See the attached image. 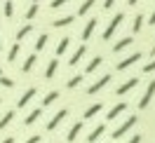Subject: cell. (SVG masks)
I'll return each instance as SVG.
<instances>
[{"instance_id":"6da1fadb","label":"cell","mask_w":155,"mask_h":143,"mask_svg":"<svg viewBox=\"0 0 155 143\" xmlns=\"http://www.w3.org/2000/svg\"><path fill=\"white\" fill-rule=\"evenodd\" d=\"M134 124H136V117H134V115H129V117H127V122H122L115 132H113V138H122L127 132H132V127H134Z\"/></svg>"},{"instance_id":"7a4b0ae2","label":"cell","mask_w":155,"mask_h":143,"mask_svg":"<svg viewBox=\"0 0 155 143\" xmlns=\"http://www.w3.org/2000/svg\"><path fill=\"white\" fill-rule=\"evenodd\" d=\"M120 24H122V14H115V17H113V21L108 24V28L104 31V35H101V38H104V40H110V38H113V33L117 31V26H120Z\"/></svg>"},{"instance_id":"3957f363","label":"cell","mask_w":155,"mask_h":143,"mask_svg":"<svg viewBox=\"0 0 155 143\" xmlns=\"http://www.w3.org/2000/svg\"><path fill=\"white\" fill-rule=\"evenodd\" d=\"M108 82H110V75L106 73V75H101V77H99V80L94 82V85H89L87 94H97V92H101V89H104V87H106Z\"/></svg>"},{"instance_id":"277c9868","label":"cell","mask_w":155,"mask_h":143,"mask_svg":"<svg viewBox=\"0 0 155 143\" xmlns=\"http://www.w3.org/2000/svg\"><path fill=\"white\" fill-rule=\"evenodd\" d=\"M153 94H155V80L150 82V85H148V89H146V94L141 96V101H139V108H141V110H146V106L150 103V99H153Z\"/></svg>"},{"instance_id":"5b68a950","label":"cell","mask_w":155,"mask_h":143,"mask_svg":"<svg viewBox=\"0 0 155 143\" xmlns=\"http://www.w3.org/2000/svg\"><path fill=\"white\" fill-rule=\"evenodd\" d=\"M66 115H68V110H66V108H61V110H59V113H57V115H54V117H52V120L47 122V129H49V132H54L59 124H61V120H64Z\"/></svg>"},{"instance_id":"8992f818","label":"cell","mask_w":155,"mask_h":143,"mask_svg":"<svg viewBox=\"0 0 155 143\" xmlns=\"http://www.w3.org/2000/svg\"><path fill=\"white\" fill-rule=\"evenodd\" d=\"M94 28H97V19L92 17V19H89L87 24H85V28H82V35H80V38H82V42H87V40L92 38V33H94Z\"/></svg>"},{"instance_id":"52a82bcc","label":"cell","mask_w":155,"mask_h":143,"mask_svg":"<svg viewBox=\"0 0 155 143\" xmlns=\"http://www.w3.org/2000/svg\"><path fill=\"white\" fill-rule=\"evenodd\" d=\"M136 85H139V80H136V77H129L125 85H120V87H117V92H115V94H117V96H125L127 92H129V89H134Z\"/></svg>"},{"instance_id":"ba28073f","label":"cell","mask_w":155,"mask_h":143,"mask_svg":"<svg viewBox=\"0 0 155 143\" xmlns=\"http://www.w3.org/2000/svg\"><path fill=\"white\" fill-rule=\"evenodd\" d=\"M141 59V54H132V57H127V59H122L120 63H117V70H127L129 66H134L136 61Z\"/></svg>"},{"instance_id":"9c48e42d","label":"cell","mask_w":155,"mask_h":143,"mask_svg":"<svg viewBox=\"0 0 155 143\" xmlns=\"http://www.w3.org/2000/svg\"><path fill=\"white\" fill-rule=\"evenodd\" d=\"M35 94H38V89H35V87H31V89H26V94H24V96L19 99V103H17V108H24V106L28 103L31 99H35Z\"/></svg>"},{"instance_id":"30bf717a","label":"cell","mask_w":155,"mask_h":143,"mask_svg":"<svg viewBox=\"0 0 155 143\" xmlns=\"http://www.w3.org/2000/svg\"><path fill=\"white\" fill-rule=\"evenodd\" d=\"M104 132H106V127H104V124H99V127H94V129L89 132V136H87V143H97V141H99V136H101Z\"/></svg>"},{"instance_id":"8fae6325","label":"cell","mask_w":155,"mask_h":143,"mask_svg":"<svg viewBox=\"0 0 155 143\" xmlns=\"http://www.w3.org/2000/svg\"><path fill=\"white\" fill-rule=\"evenodd\" d=\"M57 68H59V59H52V61L47 63V68H45V77L52 80V77L57 75Z\"/></svg>"},{"instance_id":"7c38bea8","label":"cell","mask_w":155,"mask_h":143,"mask_svg":"<svg viewBox=\"0 0 155 143\" xmlns=\"http://www.w3.org/2000/svg\"><path fill=\"white\" fill-rule=\"evenodd\" d=\"M122 110H127V103H117L115 108H110V110L106 113V120H108V122H110V120H115V117L122 113Z\"/></svg>"},{"instance_id":"4fadbf2b","label":"cell","mask_w":155,"mask_h":143,"mask_svg":"<svg viewBox=\"0 0 155 143\" xmlns=\"http://www.w3.org/2000/svg\"><path fill=\"white\" fill-rule=\"evenodd\" d=\"M85 52H87V47H85V45H80V47L73 52V57H71V61H68V66H75L78 61L82 59V54H85Z\"/></svg>"},{"instance_id":"5bb4252c","label":"cell","mask_w":155,"mask_h":143,"mask_svg":"<svg viewBox=\"0 0 155 143\" xmlns=\"http://www.w3.org/2000/svg\"><path fill=\"white\" fill-rule=\"evenodd\" d=\"M40 115H42V110H40V108H35L33 113H28V115H26V120H24V124H26V127H31L33 122H38V120H40Z\"/></svg>"},{"instance_id":"9a60e30c","label":"cell","mask_w":155,"mask_h":143,"mask_svg":"<svg viewBox=\"0 0 155 143\" xmlns=\"http://www.w3.org/2000/svg\"><path fill=\"white\" fill-rule=\"evenodd\" d=\"M73 19H75V17H71V14H68V17L54 19V21H52V26H54V28H64V26H68V24H73Z\"/></svg>"},{"instance_id":"2e32d148","label":"cell","mask_w":155,"mask_h":143,"mask_svg":"<svg viewBox=\"0 0 155 143\" xmlns=\"http://www.w3.org/2000/svg\"><path fill=\"white\" fill-rule=\"evenodd\" d=\"M101 61H104L101 57H94V59H92V61L87 63V68H85V73H87V75H92V73H94V70H97V68L101 66Z\"/></svg>"},{"instance_id":"e0dca14e","label":"cell","mask_w":155,"mask_h":143,"mask_svg":"<svg viewBox=\"0 0 155 143\" xmlns=\"http://www.w3.org/2000/svg\"><path fill=\"white\" fill-rule=\"evenodd\" d=\"M14 115H17V110H7V113L2 115V117H0V129H5V127L10 124L12 120H14Z\"/></svg>"},{"instance_id":"ac0fdd59","label":"cell","mask_w":155,"mask_h":143,"mask_svg":"<svg viewBox=\"0 0 155 143\" xmlns=\"http://www.w3.org/2000/svg\"><path fill=\"white\" fill-rule=\"evenodd\" d=\"M35 61H38V54H31V57L26 59V61H24V66H21V70H24V73H31V68L35 66Z\"/></svg>"},{"instance_id":"d6986e66","label":"cell","mask_w":155,"mask_h":143,"mask_svg":"<svg viewBox=\"0 0 155 143\" xmlns=\"http://www.w3.org/2000/svg\"><path fill=\"white\" fill-rule=\"evenodd\" d=\"M80 129H82V122H78V124H73V127H71V132H68V143H73L78 138V134H80Z\"/></svg>"},{"instance_id":"ffe728a7","label":"cell","mask_w":155,"mask_h":143,"mask_svg":"<svg viewBox=\"0 0 155 143\" xmlns=\"http://www.w3.org/2000/svg\"><path fill=\"white\" fill-rule=\"evenodd\" d=\"M132 42H134V38H129V35H127V38H122L120 42H115V47H113V49H115V52H122V49H127Z\"/></svg>"},{"instance_id":"44dd1931","label":"cell","mask_w":155,"mask_h":143,"mask_svg":"<svg viewBox=\"0 0 155 143\" xmlns=\"http://www.w3.org/2000/svg\"><path fill=\"white\" fill-rule=\"evenodd\" d=\"M101 108H104L101 103H94V106H89L87 110H85V120H89V117H94V115H97L99 110H101Z\"/></svg>"},{"instance_id":"7402d4cb","label":"cell","mask_w":155,"mask_h":143,"mask_svg":"<svg viewBox=\"0 0 155 143\" xmlns=\"http://www.w3.org/2000/svg\"><path fill=\"white\" fill-rule=\"evenodd\" d=\"M19 49H21V45H19V42H14V45H12V49H10V54H7V61H12V63H14V59L19 57Z\"/></svg>"},{"instance_id":"603a6c76","label":"cell","mask_w":155,"mask_h":143,"mask_svg":"<svg viewBox=\"0 0 155 143\" xmlns=\"http://www.w3.org/2000/svg\"><path fill=\"white\" fill-rule=\"evenodd\" d=\"M35 17H38V2H31L28 12H26V19H28V21H33Z\"/></svg>"},{"instance_id":"cb8c5ba5","label":"cell","mask_w":155,"mask_h":143,"mask_svg":"<svg viewBox=\"0 0 155 143\" xmlns=\"http://www.w3.org/2000/svg\"><path fill=\"white\" fill-rule=\"evenodd\" d=\"M141 26H143V14H136V17H134V24H132V31H134V33H139V31H141Z\"/></svg>"},{"instance_id":"d4e9b609","label":"cell","mask_w":155,"mask_h":143,"mask_svg":"<svg viewBox=\"0 0 155 143\" xmlns=\"http://www.w3.org/2000/svg\"><path fill=\"white\" fill-rule=\"evenodd\" d=\"M57 99H59V92H49V94L42 99V106H52L54 101H57Z\"/></svg>"},{"instance_id":"484cf974","label":"cell","mask_w":155,"mask_h":143,"mask_svg":"<svg viewBox=\"0 0 155 143\" xmlns=\"http://www.w3.org/2000/svg\"><path fill=\"white\" fill-rule=\"evenodd\" d=\"M94 7V0H85L82 5H80V10H78V14H87L89 10Z\"/></svg>"},{"instance_id":"4316f807","label":"cell","mask_w":155,"mask_h":143,"mask_svg":"<svg viewBox=\"0 0 155 143\" xmlns=\"http://www.w3.org/2000/svg\"><path fill=\"white\" fill-rule=\"evenodd\" d=\"M31 31H33V26H31V24H28V26H24V28H19V33H17V42H21V40L26 38Z\"/></svg>"},{"instance_id":"83f0119b","label":"cell","mask_w":155,"mask_h":143,"mask_svg":"<svg viewBox=\"0 0 155 143\" xmlns=\"http://www.w3.org/2000/svg\"><path fill=\"white\" fill-rule=\"evenodd\" d=\"M5 17H7V19L14 17V2H12V0H5Z\"/></svg>"},{"instance_id":"f1b7e54d","label":"cell","mask_w":155,"mask_h":143,"mask_svg":"<svg viewBox=\"0 0 155 143\" xmlns=\"http://www.w3.org/2000/svg\"><path fill=\"white\" fill-rule=\"evenodd\" d=\"M45 45H47V35L42 33V35L38 38V42H35V54H38V52H42V49H45Z\"/></svg>"},{"instance_id":"f546056e","label":"cell","mask_w":155,"mask_h":143,"mask_svg":"<svg viewBox=\"0 0 155 143\" xmlns=\"http://www.w3.org/2000/svg\"><path fill=\"white\" fill-rule=\"evenodd\" d=\"M68 45H71V38H61V42H59V47H57V54H64L68 49Z\"/></svg>"},{"instance_id":"4dcf8cb0","label":"cell","mask_w":155,"mask_h":143,"mask_svg":"<svg viewBox=\"0 0 155 143\" xmlns=\"http://www.w3.org/2000/svg\"><path fill=\"white\" fill-rule=\"evenodd\" d=\"M80 82H82V75H73L71 80H68V89H75Z\"/></svg>"},{"instance_id":"1f68e13d","label":"cell","mask_w":155,"mask_h":143,"mask_svg":"<svg viewBox=\"0 0 155 143\" xmlns=\"http://www.w3.org/2000/svg\"><path fill=\"white\" fill-rule=\"evenodd\" d=\"M0 85L10 89V87H14V80H10V77H5V75H0Z\"/></svg>"},{"instance_id":"d6a6232c","label":"cell","mask_w":155,"mask_h":143,"mask_svg":"<svg viewBox=\"0 0 155 143\" xmlns=\"http://www.w3.org/2000/svg\"><path fill=\"white\" fill-rule=\"evenodd\" d=\"M66 2H71V0H52V10H57V7H61V5H66Z\"/></svg>"},{"instance_id":"836d02e7","label":"cell","mask_w":155,"mask_h":143,"mask_svg":"<svg viewBox=\"0 0 155 143\" xmlns=\"http://www.w3.org/2000/svg\"><path fill=\"white\" fill-rule=\"evenodd\" d=\"M155 70V59L150 61V63H146V68H143V73H153Z\"/></svg>"},{"instance_id":"e575fe53","label":"cell","mask_w":155,"mask_h":143,"mask_svg":"<svg viewBox=\"0 0 155 143\" xmlns=\"http://www.w3.org/2000/svg\"><path fill=\"white\" fill-rule=\"evenodd\" d=\"M26 143H40V136H38V134H33V136H31Z\"/></svg>"},{"instance_id":"d590c367","label":"cell","mask_w":155,"mask_h":143,"mask_svg":"<svg viewBox=\"0 0 155 143\" xmlns=\"http://www.w3.org/2000/svg\"><path fill=\"white\" fill-rule=\"evenodd\" d=\"M129 143H141V136H139V134H134V136L129 138Z\"/></svg>"},{"instance_id":"8d00e7d4","label":"cell","mask_w":155,"mask_h":143,"mask_svg":"<svg viewBox=\"0 0 155 143\" xmlns=\"http://www.w3.org/2000/svg\"><path fill=\"white\" fill-rule=\"evenodd\" d=\"M113 5H115V0H106V2H104V7H106V10H110Z\"/></svg>"},{"instance_id":"74e56055","label":"cell","mask_w":155,"mask_h":143,"mask_svg":"<svg viewBox=\"0 0 155 143\" xmlns=\"http://www.w3.org/2000/svg\"><path fill=\"white\" fill-rule=\"evenodd\" d=\"M2 143H14V136H7V138H5Z\"/></svg>"},{"instance_id":"f35d334b","label":"cell","mask_w":155,"mask_h":143,"mask_svg":"<svg viewBox=\"0 0 155 143\" xmlns=\"http://www.w3.org/2000/svg\"><path fill=\"white\" fill-rule=\"evenodd\" d=\"M136 2H139V0H127V5H136Z\"/></svg>"},{"instance_id":"ab89813d","label":"cell","mask_w":155,"mask_h":143,"mask_svg":"<svg viewBox=\"0 0 155 143\" xmlns=\"http://www.w3.org/2000/svg\"><path fill=\"white\" fill-rule=\"evenodd\" d=\"M150 24H155V12H153V14H150Z\"/></svg>"},{"instance_id":"60d3db41","label":"cell","mask_w":155,"mask_h":143,"mask_svg":"<svg viewBox=\"0 0 155 143\" xmlns=\"http://www.w3.org/2000/svg\"><path fill=\"white\" fill-rule=\"evenodd\" d=\"M31 2H38V0H31Z\"/></svg>"},{"instance_id":"b9f144b4","label":"cell","mask_w":155,"mask_h":143,"mask_svg":"<svg viewBox=\"0 0 155 143\" xmlns=\"http://www.w3.org/2000/svg\"><path fill=\"white\" fill-rule=\"evenodd\" d=\"M0 75H2V68H0Z\"/></svg>"},{"instance_id":"7bdbcfd3","label":"cell","mask_w":155,"mask_h":143,"mask_svg":"<svg viewBox=\"0 0 155 143\" xmlns=\"http://www.w3.org/2000/svg\"><path fill=\"white\" fill-rule=\"evenodd\" d=\"M0 49H2V42H0Z\"/></svg>"}]
</instances>
